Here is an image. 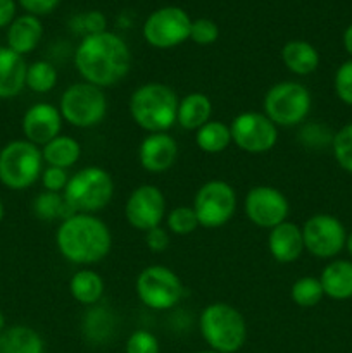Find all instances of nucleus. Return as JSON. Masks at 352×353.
<instances>
[{"label":"nucleus","instance_id":"obj_36","mask_svg":"<svg viewBox=\"0 0 352 353\" xmlns=\"http://www.w3.org/2000/svg\"><path fill=\"white\" fill-rule=\"evenodd\" d=\"M71 176L68 174V169L61 168H52V165H47L41 172V186H43L47 192H55L62 193L68 186V181Z\"/></svg>","mask_w":352,"mask_h":353},{"label":"nucleus","instance_id":"obj_7","mask_svg":"<svg viewBox=\"0 0 352 353\" xmlns=\"http://www.w3.org/2000/svg\"><path fill=\"white\" fill-rule=\"evenodd\" d=\"M313 107L311 92L299 81L275 83L262 100L264 114L282 128L299 126L309 116Z\"/></svg>","mask_w":352,"mask_h":353},{"label":"nucleus","instance_id":"obj_15","mask_svg":"<svg viewBox=\"0 0 352 353\" xmlns=\"http://www.w3.org/2000/svg\"><path fill=\"white\" fill-rule=\"evenodd\" d=\"M124 217L131 228L144 233L161 226L162 219H166V196L162 190L155 185L135 188L124 203Z\"/></svg>","mask_w":352,"mask_h":353},{"label":"nucleus","instance_id":"obj_17","mask_svg":"<svg viewBox=\"0 0 352 353\" xmlns=\"http://www.w3.org/2000/svg\"><path fill=\"white\" fill-rule=\"evenodd\" d=\"M178 143L169 133H150L138 147V161L148 172H166L176 164Z\"/></svg>","mask_w":352,"mask_h":353},{"label":"nucleus","instance_id":"obj_26","mask_svg":"<svg viewBox=\"0 0 352 353\" xmlns=\"http://www.w3.org/2000/svg\"><path fill=\"white\" fill-rule=\"evenodd\" d=\"M43 162L52 168L69 169L79 161L81 157V145L76 138L68 134H59L54 140L48 141L45 147H41Z\"/></svg>","mask_w":352,"mask_h":353},{"label":"nucleus","instance_id":"obj_28","mask_svg":"<svg viewBox=\"0 0 352 353\" xmlns=\"http://www.w3.org/2000/svg\"><path fill=\"white\" fill-rule=\"evenodd\" d=\"M33 214L41 221H64L76 212L69 207V203L66 202L62 193L47 192V190H45L40 195L35 196Z\"/></svg>","mask_w":352,"mask_h":353},{"label":"nucleus","instance_id":"obj_24","mask_svg":"<svg viewBox=\"0 0 352 353\" xmlns=\"http://www.w3.org/2000/svg\"><path fill=\"white\" fill-rule=\"evenodd\" d=\"M0 353H45L43 338L24 324L6 327L0 334Z\"/></svg>","mask_w":352,"mask_h":353},{"label":"nucleus","instance_id":"obj_11","mask_svg":"<svg viewBox=\"0 0 352 353\" xmlns=\"http://www.w3.org/2000/svg\"><path fill=\"white\" fill-rule=\"evenodd\" d=\"M192 19L182 7L166 6L145 19L141 33L154 48H175L190 40Z\"/></svg>","mask_w":352,"mask_h":353},{"label":"nucleus","instance_id":"obj_31","mask_svg":"<svg viewBox=\"0 0 352 353\" xmlns=\"http://www.w3.org/2000/svg\"><path fill=\"white\" fill-rule=\"evenodd\" d=\"M166 224H168L169 233L176 234V236L192 234L193 231L200 226L195 210H193V207L188 205L175 207V209L166 216Z\"/></svg>","mask_w":352,"mask_h":353},{"label":"nucleus","instance_id":"obj_42","mask_svg":"<svg viewBox=\"0 0 352 353\" xmlns=\"http://www.w3.org/2000/svg\"><path fill=\"white\" fill-rule=\"evenodd\" d=\"M345 248L349 250V255L352 257V231L347 234V241H345Z\"/></svg>","mask_w":352,"mask_h":353},{"label":"nucleus","instance_id":"obj_18","mask_svg":"<svg viewBox=\"0 0 352 353\" xmlns=\"http://www.w3.org/2000/svg\"><path fill=\"white\" fill-rule=\"evenodd\" d=\"M268 250L271 257L280 264H292V262L299 261L300 255L306 250L302 228L297 226L295 223L285 221L269 230Z\"/></svg>","mask_w":352,"mask_h":353},{"label":"nucleus","instance_id":"obj_21","mask_svg":"<svg viewBox=\"0 0 352 353\" xmlns=\"http://www.w3.org/2000/svg\"><path fill=\"white\" fill-rule=\"evenodd\" d=\"M213 102L202 92H192L183 97L178 103L176 123L186 131H197L211 121Z\"/></svg>","mask_w":352,"mask_h":353},{"label":"nucleus","instance_id":"obj_45","mask_svg":"<svg viewBox=\"0 0 352 353\" xmlns=\"http://www.w3.org/2000/svg\"><path fill=\"white\" fill-rule=\"evenodd\" d=\"M197 353H219V352H216V350H202V352H197Z\"/></svg>","mask_w":352,"mask_h":353},{"label":"nucleus","instance_id":"obj_2","mask_svg":"<svg viewBox=\"0 0 352 353\" xmlns=\"http://www.w3.org/2000/svg\"><path fill=\"white\" fill-rule=\"evenodd\" d=\"M55 245L66 261L88 268L109 255L113 234L109 226L95 214H72L59 224Z\"/></svg>","mask_w":352,"mask_h":353},{"label":"nucleus","instance_id":"obj_6","mask_svg":"<svg viewBox=\"0 0 352 353\" xmlns=\"http://www.w3.org/2000/svg\"><path fill=\"white\" fill-rule=\"evenodd\" d=\"M43 164L40 147L28 140L9 141L0 150V183L14 192L30 188L40 179Z\"/></svg>","mask_w":352,"mask_h":353},{"label":"nucleus","instance_id":"obj_1","mask_svg":"<svg viewBox=\"0 0 352 353\" xmlns=\"http://www.w3.org/2000/svg\"><path fill=\"white\" fill-rule=\"evenodd\" d=\"M75 68L83 81L99 88L117 85L131 69V50L126 41L116 33L83 37L75 52Z\"/></svg>","mask_w":352,"mask_h":353},{"label":"nucleus","instance_id":"obj_13","mask_svg":"<svg viewBox=\"0 0 352 353\" xmlns=\"http://www.w3.org/2000/svg\"><path fill=\"white\" fill-rule=\"evenodd\" d=\"M304 248L317 259H333L347 241V231L340 219L331 214L311 216L302 226Z\"/></svg>","mask_w":352,"mask_h":353},{"label":"nucleus","instance_id":"obj_5","mask_svg":"<svg viewBox=\"0 0 352 353\" xmlns=\"http://www.w3.org/2000/svg\"><path fill=\"white\" fill-rule=\"evenodd\" d=\"M62 195L76 214H97L113 200L114 179L99 165L83 168L69 178Z\"/></svg>","mask_w":352,"mask_h":353},{"label":"nucleus","instance_id":"obj_22","mask_svg":"<svg viewBox=\"0 0 352 353\" xmlns=\"http://www.w3.org/2000/svg\"><path fill=\"white\" fill-rule=\"evenodd\" d=\"M282 62L290 72L297 76H309L320 65L316 47L306 40H290L282 48Z\"/></svg>","mask_w":352,"mask_h":353},{"label":"nucleus","instance_id":"obj_41","mask_svg":"<svg viewBox=\"0 0 352 353\" xmlns=\"http://www.w3.org/2000/svg\"><path fill=\"white\" fill-rule=\"evenodd\" d=\"M342 41H344L345 52L352 57V24H349L347 30L344 31V38H342Z\"/></svg>","mask_w":352,"mask_h":353},{"label":"nucleus","instance_id":"obj_40","mask_svg":"<svg viewBox=\"0 0 352 353\" xmlns=\"http://www.w3.org/2000/svg\"><path fill=\"white\" fill-rule=\"evenodd\" d=\"M14 19H16V2L0 0V28L10 26Z\"/></svg>","mask_w":352,"mask_h":353},{"label":"nucleus","instance_id":"obj_9","mask_svg":"<svg viewBox=\"0 0 352 353\" xmlns=\"http://www.w3.org/2000/svg\"><path fill=\"white\" fill-rule=\"evenodd\" d=\"M135 290L140 302L152 310L175 309L183 299L182 279L173 269L159 264L141 269Z\"/></svg>","mask_w":352,"mask_h":353},{"label":"nucleus","instance_id":"obj_38","mask_svg":"<svg viewBox=\"0 0 352 353\" xmlns=\"http://www.w3.org/2000/svg\"><path fill=\"white\" fill-rule=\"evenodd\" d=\"M169 243H171L169 231L164 230V228L157 226L145 233V245H147L148 250L154 252V254H162L164 250H168Z\"/></svg>","mask_w":352,"mask_h":353},{"label":"nucleus","instance_id":"obj_14","mask_svg":"<svg viewBox=\"0 0 352 353\" xmlns=\"http://www.w3.org/2000/svg\"><path fill=\"white\" fill-rule=\"evenodd\" d=\"M245 216L262 230H273L278 224L289 221L290 203L289 199L275 186H254L245 195Z\"/></svg>","mask_w":352,"mask_h":353},{"label":"nucleus","instance_id":"obj_44","mask_svg":"<svg viewBox=\"0 0 352 353\" xmlns=\"http://www.w3.org/2000/svg\"><path fill=\"white\" fill-rule=\"evenodd\" d=\"M3 214H6V209H3V203H2V200H0V223H2V219H3Z\"/></svg>","mask_w":352,"mask_h":353},{"label":"nucleus","instance_id":"obj_3","mask_svg":"<svg viewBox=\"0 0 352 353\" xmlns=\"http://www.w3.org/2000/svg\"><path fill=\"white\" fill-rule=\"evenodd\" d=\"M179 99L171 86L164 83H145L130 97L131 119L137 126L150 133H168L176 124Z\"/></svg>","mask_w":352,"mask_h":353},{"label":"nucleus","instance_id":"obj_27","mask_svg":"<svg viewBox=\"0 0 352 353\" xmlns=\"http://www.w3.org/2000/svg\"><path fill=\"white\" fill-rule=\"evenodd\" d=\"M195 143L204 154H221L233 143L231 141L230 124L223 123V121L211 119L209 123H206L195 131Z\"/></svg>","mask_w":352,"mask_h":353},{"label":"nucleus","instance_id":"obj_43","mask_svg":"<svg viewBox=\"0 0 352 353\" xmlns=\"http://www.w3.org/2000/svg\"><path fill=\"white\" fill-rule=\"evenodd\" d=\"M3 330H6V316H3V312L0 310V334H2Z\"/></svg>","mask_w":352,"mask_h":353},{"label":"nucleus","instance_id":"obj_39","mask_svg":"<svg viewBox=\"0 0 352 353\" xmlns=\"http://www.w3.org/2000/svg\"><path fill=\"white\" fill-rule=\"evenodd\" d=\"M61 0H19V6L31 16H47L57 9Z\"/></svg>","mask_w":352,"mask_h":353},{"label":"nucleus","instance_id":"obj_33","mask_svg":"<svg viewBox=\"0 0 352 353\" xmlns=\"http://www.w3.org/2000/svg\"><path fill=\"white\" fill-rule=\"evenodd\" d=\"M219 37V28L213 19L207 17H200V19L192 21V28H190V40L197 45H213Z\"/></svg>","mask_w":352,"mask_h":353},{"label":"nucleus","instance_id":"obj_12","mask_svg":"<svg viewBox=\"0 0 352 353\" xmlns=\"http://www.w3.org/2000/svg\"><path fill=\"white\" fill-rule=\"evenodd\" d=\"M231 141L247 154H268L278 143V126L264 112L245 110L230 124Z\"/></svg>","mask_w":352,"mask_h":353},{"label":"nucleus","instance_id":"obj_32","mask_svg":"<svg viewBox=\"0 0 352 353\" xmlns=\"http://www.w3.org/2000/svg\"><path fill=\"white\" fill-rule=\"evenodd\" d=\"M331 148H333V157L337 164L347 172H352V123L345 124L340 131L333 134Z\"/></svg>","mask_w":352,"mask_h":353},{"label":"nucleus","instance_id":"obj_8","mask_svg":"<svg viewBox=\"0 0 352 353\" xmlns=\"http://www.w3.org/2000/svg\"><path fill=\"white\" fill-rule=\"evenodd\" d=\"M107 97L102 88L86 81L75 83L62 93L59 110L62 119L75 128L99 126L107 116Z\"/></svg>","mask_w":352,"mask_h":353},{"label":"nucleus","instance_id":"obj_30","mask_svg":"<svg viewBox=\"0 0 352 353\" xmlns=\"http://www.w3.org/2000/svg\"><path fill=\"white\" fill-rule=\"evenodd\" d=\"M290 296H292V302L295 303V305L304 307V309L316 307L324 296L320 278H314V276H304V278H299L292 285Z\"/></svg>","mask_w":352,"mask_h":353},{"label":"nucleus","instance_id":"obj_25","mask_svg":"<svg viewBox=\"0 0 352 353\" xmlns=\"http://www.w3.org/2000/svg\"><path fill=\"white\" fill-rule=\"evenodd\" d=\"M69 292H71L72 299L81 305H95L104 296L106 283L99 272L85 268L72 274L71 281H69Z\"/></svg>","mask_w":352,"mask_h":353},{"label":"nucleus","instance_id":"obj_37","mask_svg":"<svg viewBox=\"0 0 352 353\" xmlns=\"http://www.w3.org/2000/svg\"><path fill=\"white\" fill-rule=\"evenodd\" d=\"M78 30L81 31L85 37H88V34L104 33V31H107V19L102 12H99V10H92V12H86L78 17Z\"/></svg>","mask_w":352,"mask_h":353},{"label":"nucleus","instance_id":"obj_4","mask_svg":"<svg viewBox=\"0 0 352 353\" xmlns=\"http://www.w3.org/2000/svg\"><path fill=\"white\" fill-rule=\"evenodd\" d=\"M199 327L211 350L219 353L238 352L247 340L245 317L230 303H209L200 312Z\"/></svg>","mask_w":352,"mask_h":353},{"label":"nucleus","instance_id":"obj_23","mask_svg":"<svg viewBox=\"0 0 352 353\" xmlns=\"http://www.w3.org/2000/svg\"><path fill=\"white\" fill-rule=\"evenodd\" d=\"M320 281L324 296L333 300L352 299V262L331 261L321 271Z\"/></svg>","mask_w":352,"mask_h":353},{"label":"nucleus","instance_id":"obj_19","mask_svg":"<svg viewBox=\"0 0 352 353\" xmlns=\"http://www.w3.org/2000/svg\"><path fill=\"white\" fill-rule=\"evenodd\" d=\"M28 64L23 55L0 47V100L14 99L26 86Z\"/></svg>","mask_w":352,"mask_h":353},{"label":"nucleus","instance_id":"obj_16","mask_svg":"<svg viewBox=\"0 0 352 353\" xmlns=\"http://www.w3.org/2000/svg\"><path fill=\"white\" fill-rule=\"evenodd\" d=\"M62 123L64 119L59 107L48 102H38L24 112L21 130H23L24 140L31 141L37 147H45L48 141L61 134Z\"/></svg>","mask_w":352,"mask_h":353},{"label":"nucleus","instance_id":"obj_10","mask_svg":"<svg viewBox=\"0 0 352 353\" xmlns=\"http://www.w3.org/2000/svg\"><path fill=\"white\" fill-rule=\"evenodd\" d=\"M193 210L202 228L216 230L230 223L237 210V192L223 179L206 181L193 196Z\"/></svg>","mask_w":352,"mask_h":353},{"label":"nucleus","instance_id":"obj_20","mask_svg":"<svg viewBox=\"0 0 352 353\" xmlns=\"http://www.w3.org/2000/svg\"><path fill=\"white\" fill-rule=\"evenodd\" d=\"M43 37V24L37 16L24 14L16 17L7 30V47L19 55L33 52Z\"/></svg>","mask_w":352,"mask_h":353},{"label":"nucleus","instance_id":"obj_34","mask_svg":"<svg viewBox=\"0 0 352 353\" xmlns=\"http://www.w3.org/2000/svg\"><path fill=\"white\" fill-rule=\"evenodd\" d=\"M126 353H161V345L150 331L138 330L128 338Z\"/></svg>","mask_w":352,"mask_h":353},{"label":"nucleus","instance_id":"obj_29","mask_svg":"<svg viewBox=\"0 0 352 353\" xmlns=\"http://www.w3.org/2000/svg\"><path fill=\"white\" fill-rule=\"evenodd\" d=\"M57 69L48 61H35L28 64L26 86L35 93H48L57 85Z\"/></svg>","mask_w":352,"mask_h":353},{"label":"nucleus","instance_id":"obj_35","mask_svg":"<svg viewBox=\"0 0 352 353\" xmlns=\"http://www.w3.org/2000/svg\"><path fill=\"white\" fill-rule=\"evenodd\" d=\"M333 88L338 99L347 105H352V59L345 61L335 72Z\"/></svg>","mask_w":352,"mask_h":353}]
</instances>
